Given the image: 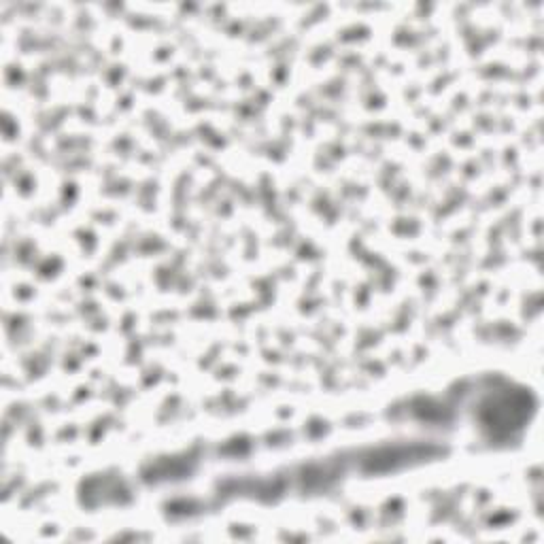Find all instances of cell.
Instances as JSON below:
<instances>
[{
	"label": "cell",
	"instance_id": "1",
	"mask_svg": "<svg viewBox=\"0 0 544 544\" xmlns=\"http://www.w3.org/2000/svg\"><path fill=\"white\" fill-rule=\"evenodd\" d=\"M532 411V400L525 394H510L485 406L483 417L491 428H519Z\"/></svg>",
	"mask_w": 544,
	"mask_h": 544
}]
</instances>
